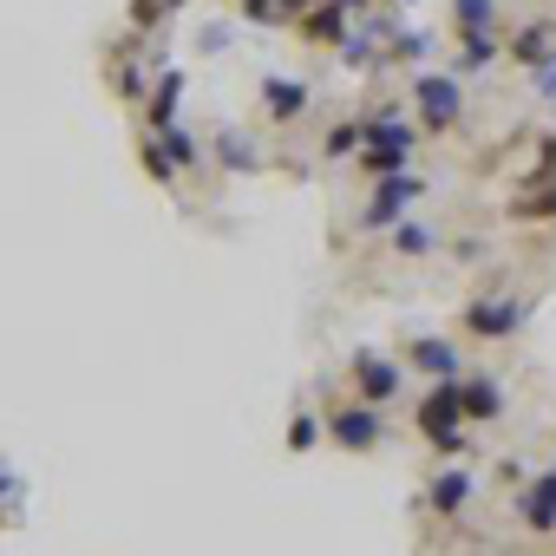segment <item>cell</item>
Instances as JSON below:
<instances>
[{"label": "cell", "instance_id": "obj_1", "mask_svg": "<svg viewBox=\"0 0 556 556\" xmlns=\"http://www.w3.org/2000/svg\"><path fill=\"white\" fill-rule=\"evenodd\" d=\"M413 151H419V118H406L400 105H374V112H367V144H361L354 170H361V177L413 170Z\"/></svg>", "mask_w": 556, "mask_h": 556}, {"label": "cell", "instance_id": "obj_16", "mask_svg": "<svg viewBox=\"0 0 556 556\" xmlns=\"http://www.w3.org/2000/svg\"><path fill=\"white\" fill-rule=\"evenodd\" d=\"M504 60V27H491V34H458L452 40V73L458 79H478L484 66H497Z\"/></svg>", "mask_w": 556, "mask_h": 556}, {"label": "cell", "instance_id": "obj_24", "mask_svg": "<svg viewBox=\"0 0 556 556\" xmlns=\"http://www.w3.org/2000/svg\"><path fill=\"white\" fill-rule=\"evenodd\" d=\"M497 0H452V34H491Z\"/></svg>", "mask_w": 556, "mask_h": 556}, {"label": "cell", "instance_id": "obj_28", "mask_svg": "<svg viewBox=\"0 0 556 556\" xmlns=\"http://www.w3.org/2000/svg\"><path fill=\"white\" fill-rule=\"evenodd\" d=\"M530 92H536V99H543V105H556V53H549V60H536V66H530Z\"/></svg>", "mask_w": 556, "mask_h": 556}, {"label": "cell", "instance_id": "obj_33", "mask_svg": "<svg viewBox=\"0 0 556 556\" xmlns=\"http://www.w3.org/2000/svg\"><path fill=\"white\" fill-rule=\"evenodd\" d=\"M341 8H354V14H367V8H374V0H341Z\"/></svg>", "mask_w": 556, "mask_h": 556}, {"label": "cell", "instance_id": "obj_7", "mask_svg": "<svg viewBox=\"0 0 556 556\" xmlns=\"http://www.w3.org/2000/svg\"><path fill=\"white\" fill-rule=\"evenodd\" d=\"M328 439L341 452H380L387 445V413L367 400H328Z\"/></svg>", "mask_w": 556, "mask_h": 556}, {"label": "cell", "instance_id": "obj_34", "mask_svg": "<svg viewBox=\"0 0 556 556\" xmlns=\"http://www.w3.org/2000/svg\"><path fill=\"white\" fill-rule=\"evenodd\" d=\"M387 8H413V0H387Z\"/></svg>", "mask_w": 556, "mask_h": 556}, {"label": "cell", "instance_id": "obj_6", "mask_svg": "<svg viewBox=\"0 0 556 556\" xmlns=\"http://www.w3.org/2000/svg\"><path fill=\"white\" fill-rule=\"evenodd\" d=\"M426 190H432V184H426L419 170H387V177H374V190H367V203H361L354 223H361V229H393Z\"/></svg>", "mask_w": 556, "mask_h": 556}, {"label": "cell", "instance_id": "obj_12", "mask_svg": "<svg viewBox=\"0 0 556 556\" xmlns=\"http://www.w3.org/2000/svg\"><path fill=\"white\" fill-rule=\"evenodd\" d=\"M354 8H341V0H315V8L295 21V40H308V47H341L348 34H354Z\"/></svg>", "mask_w": 556, "mask_h": 556}, {"label": "cell", "instance_id": "obj_19", "mask_svg": "<svg viewBox=\"0 0 556 556\" xmlns=\"http://www.w3.org/2000/svg\"><path fill=\"white\" fill-rule=\"evenodd\" d=\"M184 73H157V86H151V99H144V125L151 131H164V125H177V105H184Z\"/></svg>", "mask_w": 556, "mask_h": 556}, {"label": "cell", "instance_id": "obj_23", "mask_svg": "<svg viewBox=\"0 0 556 556\" xmlns=\"http://www.w3.org/2000/svg\"><path fill=\"white\" fill-rule=\"evenodd\" d=\"M387 60L419 73V66L432 60V34H419V27H393V40H387Z\"/></svg>", "mask_w": 556, "mask_h": 556}, {"label": "cell", "instance_id": "obj_18", "mask_svg": "<svg viewBox=\"0 0 556 556\" xmlns=\"http://www.w3.org/2000/svg\"><path fill=\"white\" fill-rule=\"evenodd\" d=\"M361 144H367V112L334 118V125L321 131V157H328V164H354V157H361Z\"/></svg>", "mask_w": 556, "mask_h": 556}, {"label": "cell", "instance_id": "obj_13", "mask_svg": "<svg viewBox=\"0 0 556 556\" xmlns=\"http://www.w3.org/2000/svg\"><path fill=\"white\" fill-rule=\"evenodd\" d=\"M458 400H465V419H471V426H491V419H504L510 387H504L497 374H458Z\"/></svg>", "mask_w": 556, "mask_h": 556}, {"label": "cell", "instance_id": "obj_21", "mask_svg": "<svg viewBox=\"0 0 556 556\" xmlns=\"http://www.w3.org/2000/svg\"><path fill=\"white\" fill-rule=\"evenodd\" d=\"M387 249H393L400 262H426V255L439 249V229H426V223H413V216H400V223L387 229Z\"/></svg>", "mask_w": 556, "mask_h": 556}, {"label": "cell", "instance_id": "obj_9", "mask_svg": "<svg viewBox=\"0 0 556 556\" xmlns=\"http://www.w3.org/2000/svg\"><path fill=\"white\" fill-rule=\"evenodd\" d=\"M510 510H517V523H523L530 536H556V465L536 471V478L510 497Z\"/></svg>", "mask_w": 556, "mask_h": 556}, {"label": "cell", "instance_id": "obj_14", "mask_svg": "<svg viewBox=\"0 0 556 556\" xmlns=\"http://www.w3.org/2000/svg\"><path fill=\"white\" fill-rule=\"evenodd\" d=\"M549 53H556V21H549V14H536V21H523V27L504 34V60L523 66V73H530L536 60H549Z\"/></svg>", "mask_w": 556, "mask_h": 556}, {"label": "cell", "instance_id": "obj_15", "mask_svg": "<svg viewBox=\"0 0 556 556\" xmlns=\"http://www.w3.org/2000/svg\"><path fill=\"white\" fill-rule=\"evenodd\" d=\"M471 491H478V484H471V471H465L458 458H445V471L426 484V510H432V517H465Z\"/></svg>", "mask_w": 556, "mask_h": 556}, {"label": "cell", "instance_id": "obj_3", "mask_svg": "<svg viewBox=\"0 0 556 556\" xmlns=\"http://www.w3.org/2000/svg\"><path fill=\"white\" fill-rule=\"evenodd\" d=\"M406 99H413V112H419V131H458L465 125V86H458V73H413L406 79Z\"/></svg>", "mask_w": 556, "mask_h": 556}, {"label": "cell", "instance_id": "obj_30", "mask_svg": "<svg viewBox=\"0 0 556 556\" xmlns=\"http://www.w3.org/2000/svg\"><path fill=\"white\" fill-rule=\"evenodd\" d=\"M236 8H242L249 21H282V14H275V0H236Z\"/></svg>", "mask_w": 556, "mask_h": 556}, {"label": "cell", "instance_id": "obj_10", "mask_svg": "<svg viewBox=\"0 0 556 556\" xmlns=\"http://www.w3.org/2000/svg\"><path fill=\"white\" fill-rule=\"evenodd\" d=\"M308 105H315V86H308V79H289V73H268V79H262V112H268V125H295V118H308Z\"/></svg>", "mask_w": 556, "mask_h": 556}, {"label": "cell", "instance_id": "obj_26", "mask_svg": "<svg viewBox=\"0 0 556 556\" xmlns=\"http://www.w3.org/2000/svg\"><path fill=\"white\" fill-rule=\"evenodd\" d=\"M328 439V413H315V406H302L295 419H289V452H315Z\"/></svg>", "mask_w": 556, "mask_h": 556}, {"label": "cell", "instance_id": "obj_11", "mask_svg": "<svg viewBox=\"0 0 556 556\" xmlns=\"http://www.w3.org/2000/svg\"><path fill=\"white\" fill-rule=\"evenodd\" d=\"M406 367L426 374V380H458L465 374V348L445 341V334H419V341H406Z\"/></svg>", "mask_w": 556, "mask_h": 556}, {"label": "cell", "instance_id": "obj_4", "mask_svg": "<svg viewBox=\"0 0 556 556\" xmlns=\"http://www.w3.org/2000/svg\"><path fill=\"white\" fill-rule=\"evenodd\" d=\"M530 315V295H504V289H478L465 308H458V334L465 341H510Z\"/></svg>", "mask_w": 556, "mask_h": 556}, {"label": "cell", "instance_id": "obj_22", "mask_svg": "<svg viewBox=\"0 0 556 556\" xmlns=\"http://www.w3.org/2000/svg\"><path fill=\"white\" fill-rule=\"evenodd\" d=\"M138 164H144V177H151V184H164V190H170V184H177V177H184V170H177V164H170V151H164V138H157V131H151V125H144V131H138Z\"/></svg>", "mask_w": 556, "mask_h": 556}, {"label": "cell", "instance_id": "obj_25", "mask_svg": "<svg viewBox=\"0 0 556 556\" xmlns=\"http://www.w3.org/2000/svg\"><path fill=\"white\" fill-rule=\"evenodd\" d=\"M157 138H164V151H170V164H177V170H197V164H203V144H197V131H190V125H164Z\"/></svg>", "mask_w": 556, "mask_h": 556}, {"label": "cell", "instance_id": "obj_32", "mask_svg": "<svg viewBox=\"0 0 556 556\" xmlns=\"http://www.w3.org/2000/svg\"><path fill=\"white\" fill-rule=\"evenodd\" d=\"M229 47V27H203V53H223Z\"/></svg>", "mask_w": 556, "mask_h": 556}, {"label": "cell", "instance_id": "obj_8", "mask_svg": "<svg viewBox=\"0 0 556 556\" xmlns=\"http://www.w3.org/2000/svg\"><path fill=\"white\" fill-rule=\"evenodd\" d=\"M105 86H112V99H125V105H138L144 112V99H151V66H144V40H131V47H112L105 53Z\"/></svg>", "mask_w": 556, "mask_h": 556}, {"label": "cell", "instance_id": "obj_20", "mask_svg": "<svg viewBox=\"0 0 556 556\" xmlns=\"http://www.w3.org/2000/svg\"><path fill=\"white\" fill-rule=\"evenodd\" d=\"M504 210H510L517 223H549V216H556V177H530Z\"/></svg>", "mask_w": 556, "mask_h": 556}, {"label": "cell", "instance_id": "obj_27", "mask_svg": "<svg viewBox=\"0 0 556 556\" xmlns=\"http://www.w3.org/2000/svg\"><path fill=\"white\" fill-rule=\"evenodd\" d=\"M184 0H131V27L138 34H151V27H164V14H177Z\"/></svg>", "mask_w": 556, "mask_h": 556}, {"label": "cell", "instance_id": "obj_17", "mask_svg": "<svg viewBox=\"0 0 556 556\" xmlns=\"http://www.w3.org/2000/svg\"><path fill=\"white\" fill-rule=\"evenodd\" d=\"M210 151H216V164H223L229 177H255V170H268V157H262V144H255L249 131H216Z\"/></svg>", "mask_w": 556, "mask_h": 556}, {"label": "cell", "instance_id": "obj_5", "mask_svg": "<svg viewBox=\"0 0 556 556\" xmlns=\"http://www.w3.org/2000/svg\"><path fill=\"white\" fill-rule=\"evenodd\" d=\"M348 387H354V400H367V406L393 413V406L406 400V367H400V361H387L380 348H354V354H348Z\"/></svg>", "mask_w": 556, "mask_h": 556}, {"label": "cell", "instance_id": "obj_29", "mask_svg": "<svg viewBox=\"0 0 556 556\" xmlns=\"http://www.w3.org/2000/svg\"><path fill=\"white\" fill-rule=\"evenodd\" d=\"M21 497H27V484H21L8 465H0V504H21Z\"/></svg>", "mask_w": 556, "mask_h": 556}, {"label": "cell", "instance_id": "obj_2", "mask_svg": "<svg viewBox=\"0 0 556 556\" xmlns=\"http://www.w3.org/2000/svg\"><path fill=\"white\" fill-rule=\"evenodd\" d=\"M413 426H419V439H426L439 458H465V452H471V419H465L458 380H432V387L413 400Z\"/></svg>", "mask_w": 556, "mask_h": 556}, {"label": "cell", "instance_id": "obj_31", "mask_svg": "<svg viewBox=\"0 0 556 556\" xmlns=\"http://www.w3.org/2000/svg\"><path fill=\"white\" fill-rule=\"evenodd\" d=\"M452 255H458V262H484V242H478V236H458Z\"/></svg>", "mask_w": 556, "mask_h": 556}]
</instances>
